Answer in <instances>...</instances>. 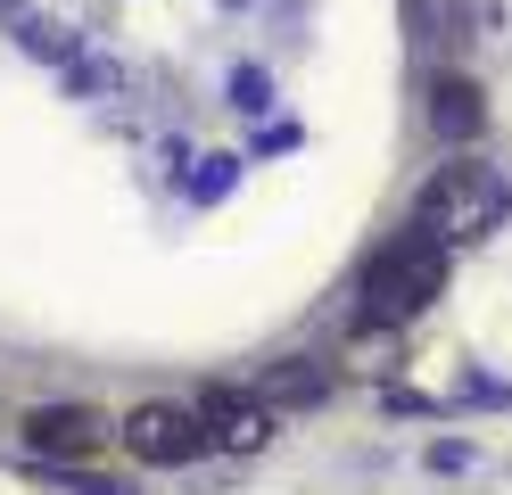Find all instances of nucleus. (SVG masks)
I'll list each match as a JSON object with an SVG mask.
<instances>
[{
  "mask_svg": "<svg viewBox=\"0 0 512 495\" xmlns=\"http://www.w3.org/2000/svg\"><path fill=\"white\" fill-rule=\"evenodd\" d=\"M512 215V182L496 174V165H438V174L422 182V198H413V231H430L438 248H463V240H488V231Z\"/></svg>",
  "mask_w": 512,
  "mask_h": 495,
  "instance_id": "f257e3e1",
  "label": "nucleus"
},
{
  "mask_svg": "<svg viewBox=\"0 0 512 495\" xmlns=\"http://www.w3.org/2000/svg\"><path fill=\"white\" fill-rule=\"evenodd\" d=\"M438 289H446V248L430 240V231L405 223L397 240L364 264V306H356V322H364V330H397V322L422 314Z\"/></svg>",
  "mask_w": 512,
  "mask_h": 495,
  "instance_id": "f03ea898",
  "label": "nucleus"
},
{
  "mask_svg": "<svg viewBox=\"0 0 512 495\" xmlns=\"http://www.w3.org/2000/svg\"><path fill=\"white\" fill-rule=\"evenodd\" d=\"M124 454L149 462V471H182V462H199L215 438H207V413L199 405H166V396H149V405L124 413Z\"/></svg>",
  "mask_w": 512,
  "mask_h": 495,
  "instance_id": "7ed1b4c3",
  "label": "nucleus"
},
{
  "mask_svg": "<svg viewBox=\"0 0 512 495\" xmlns=\"http://www.w3.org/2000/svg\"><path fill=\"white\" fill-rule=\"evenodd\" d=\"M199 413H207V438H215L223 454H265V446H273V405H265V396L207 388V396H199Z\"/></svg>",
  "mask_w": 512,
  "mask_h": 495,
  "instance_id": "20e7f679",
  "label": "nucleus"
},
{
  "mask_svg": "<svg viewBox=\"0 0 512 495\" xmlns=\"http://www.w3.org/2000/svg\"><path fill=\"white\" fill-rule=\"evenodd\" d=\"M17 429H25V446H34L42 462H75V454H91V446L108 438V421L91 413V405H34Z\"/></svg>",
  "mask_w": 512,
  "mask_h": 495,
  "instance_id": "39448f33",
  "label": "nucleus"
},
{
  "mask_svg": "<svg viewBox=\"0 0 512 495\" xmlns=\"http://www.w3.org/2000/svg\"><path fill=\"white\" fill-rule=\"evenodd\" d=\"M430 132L438 141H479V132H488V99H479L471 75H438L430 83Z\"/></svg>",
  "mask_w": 512,
  "mask_h": 495,
  "instance_id": "423d86ee",
  "label": "nucleus"
},
{
  "mask_svg": "<svg viewBox=\"0 0 512 495\" xmlns=\"http://www.w3.org/2000/svg\"><path fill=\"white\" fill-rule=\"evenodd\" d=\"M256 396H265V405H323V396H331V372H323V363H273Z\"/></svg>",
  "mask_w": 512,
  "mask_h": 495,
  "instance_id": "0eeeda50",
  "label": "nucleus"
},
{
  "mask_svg": "<svg viewBox=\"0 0 512 495\" xmlns=\"http://www.w3.org/2000/svg\"><path fill=\"white\" fill-rule=\"evenodd\" d=\"M232 182H240V157L215 149V157H199V174H190V198H223Z\"/></svg>",
  "mask_w": 512,
  "mask_h": 495,
  "instance_id": "6e6552de",
  "label": "nucleus"
},
{
  "mask_svg": "<svg viewBox=\"0 0 512 495\" xmlns=\"http://www.w3.org/2000/svg\"><path fill=\"white\" fill-rule=\"evenodd\" d=\"M17 42L34 50V58H50V66H67V58H75V42H67L58 25H17Z\"/></svg>",
  "mask_w": 512,
  "mask_h": 495,
  "instance_id": "1a4fd4ad",
  "label": "nucleus"
},
{
  "mask_svg": "<svg viewBox=\"0 0 512 495\" xmlns=\"http://www.w3.org/2000/svg\"><path fill=\"white\" fill-rule=\"evenodd\" d=\"M232 99H240V108H265V75H256V66H240V75H232Z\"/></svg>",
  "mask_w": 512,
  "mask_h": 495,
  "instance_id": "9d476101",
  "label": "nucleus"
}]
</instances>
